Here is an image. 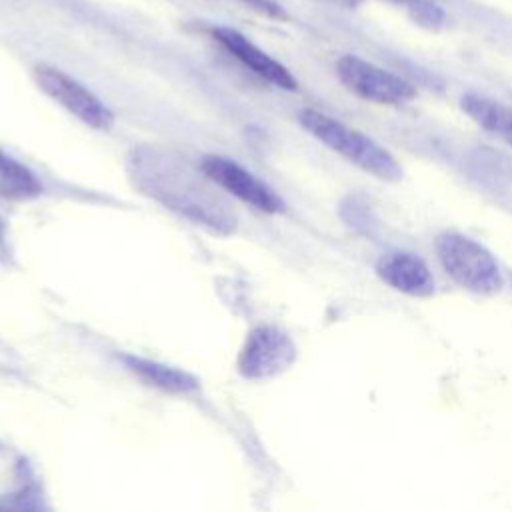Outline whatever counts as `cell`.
Masks as SVG:
<instances>
[{
  "label": "cell",
  "mask_w": 512,
  "mask_h": 512,
  "mask_svg": "<svg viewBox=\"0 0 512 512\" xmlns=\"http://www.w3.org/2000/svg\"><path fill=\"white\" fill-rule=\"evenodd\" d=\"M32 74L38 88L48 98L58 102L64 110L82 120L86 126H92L96 130H108L114 124L112 110L94 92H90L76 78L68 76L64 70L50 64H38Z\"/></svg>",
  "instance_id": "5b68a950"
},
{
  "label": "cell",
  "mask_w": 512,
  "mask_h": 512,
  "mask_svg": "<svg viewBox=\"0 0 512 512\" xmlns=\"http://www.w3.org/2000/svg\"><path fill=\"white\" fill-rule=\"evenodd\" d=\"M298 122L326 148L334 150L350 164L372 174L374 178L384 182H398L402 178L404 170L388 148L364 132L344 124L342 120L314 108H304L298 114Z\"/></svg>",
  "instance_id": "7a4b0ae2"
},
{
  "label": "cell",
  "mask_w": 512,
  "mask_h": 512,
  "mask_svg": "<svg viewBox=\"0 0 512 512\" xmlns=\"http://www.w3.org/2000/svg\"><path fill=\"white\" fill-rule=\"evenodd\" d=\"M336 74L352 94L368 102L400 106L416 98V88L408 80L356 54L340 56Z\"/></svg>",
  "instance_id": "277c9868"
},
{
  "label": "cell",
  "mask_w": 512,
  "mask_h": 512,
  "mask_svg": "<svg viewBox=\"0 0 512 512\" xmlns=\"http://www.w3.org/2000/svg\"><path fill=\"white\" fill-rule=\"evenodd\" d=\"M122 362L128 366L130 372H134L142 382L156 386L164 392H172V394H188L194 392L198 388V382L194 376H190L184 370L154 362V360H146L140 356H122Z\"/></svg>",
  "instance_id": "8fae6325"
},
{
  "label": "cell",
  "mask_w": 512,
  "mask_h": 512,
  "mask_svg": "<svg viewBox=\"0 0 512 512\" xmlns=\"http://www.w3.org/2000/svg\"><path fill=\"white\" fill-rule=\"evenodd\" d=\"M462 112L482 130L512 148V108L484 94L468 92L460 98Z\"/></svg>",
  "instance_id": "30bf717a"
},
{
  "label": "cell",
  "mask_w": 512,
  "mask_h": 512,
  "mask_svg": "<svg viewBox=\"0 0 512 512\" xmlns=\"http://www.w3.org/2000/svg\"><path fill=\"white\" fill-rule=\"evenodd\" d=\"M434 248L444 272L460 288L478 296H492L502 288V268L496 256L478 240L446 230L436 236Z\"/></svg>",
  "instance_id": "3957f363"
},
{
  "label": "cell",
  "mask_w": 512,
  "mask_h": 512,
  "mask_svg": "<svg viewBox=\"0 0 512 512\" xmlns=\"http://www.w3.org/2000/svg\"><path fill=\"white\" fill-rule=\"evenodd\" d=\"M40 194L42 184L36 174L0 148V198L24 202Z\"/></svg>",
  "instance_id": "7c38bea8"
},
{
  "label": "cell",
  "mask_w": 512,
  "mask_h": 512,
  "mask_svg": "<svg viewBox=\"0 0 512 512\" xmlns=\"http://www.w3.org/2000/svg\"><path fill=\"white\" fill-rule=\"evenodd\" d=\"M242 4H246L250 10L266 16V18H272V20H288V14L286 10L282 8V4H278L276 0H240Z\"/></svg>",
  "instance_id": "4fadbf2b"
},
{
  "label": "cell",
  "mask_w": 512,
  "mask_h": 512,
  "mask_svg": "<svg viewBox=\"0 0 512 512\" xmlns=\"http://www.w3.org/2000/svg\"><path fill=\"white\" fill-rule=\"evenodd\" d=\"M324 2H330V4H336L342 8H356L358 4H362V0H324Z\"/></svg>",
  "instance_id": "5bb4252c"
},
{
  "label": "cell",
  "mask_w": 512,
  "mask_h": 512,
  "mask_svg": "<svg viewBox=\"0 0 512 512\" xmlns=\"http://www.w3.org/2000/svg\"><path fill=\"white\" fill-rule=\"evenodd\" d=\"M212 34L238 62L250 68L256 76L278 88L296 90L298 82L290 74V70L282 66L278 60H274L270 54H266L262 48H258L254 42H250L244 34L228 26H216L212 28Z\"/></svg>",
  "instance_id": "9c48e42d"
},
{
  "label": "cell",
  "mask_w": 512,
  "mask_h": 512,
  "mask_svg": "<svg viewBox=\"0 0 512 512\" xmlns=\"http://www.w3.org/2000/svg\"><path fill=\"white\" fill-rule=\"evenodd\" d=\"M0 252H6V222L0 218Z\"/></svg>",
  "instance_id": "9a60e30c"
},
{
  "label": "cell",
  "mask_w": 512,
  "mask_h": 512,
  "mask_svg": "<svg viewBox=\"0 0 512 512\" xmlns=\"http://www.w3.org/2000/svg\"><path fill=\"white\" fill-rule=\"evenodd\" d=\"M296 360V346L286 332L274 326L250 330L238 354V372L250 380L272 378Z\"/></svg>",
  "instance_id": "8992f818"
},
{
  "label": "cell",
  "mask_w": 512,
  "mask_h": 512,
  "mask_svg": "<svg viewBox=\"0 0 512 512\" xmlns=\"http://www.w3.org/2000/svg\"><path fill=\"white\" fill-rule=\"evenodd\" d=\"M378 278L392 290L412 296L428 298L436 290V282L428 264L408 250H390L376 260Z\"/></svg>",
  "instance_id": "ba28073f"
},
{
  "label": "cell",
  "mask_w": 512,
  "mask_h": 512,
  "mask_svg": "<svg viewBox=\"0 0 512 512\" xmlns=\"http://www.w3.org/2000/svg\"><path fill=\"white\" fill-rule=\"evenodd\" d=\"M134 184L166 208L218 232H230L236 216L230 204L210 186V178L194 172L182 158L142 146L128 158Z\"/></svg>",
  "instance_id": "6da1fadb"
},
{
  "label": "cell",
  "mask_w": 512,
  "mask_h": 512,
  "mask_svg": "<svg viewBox=\"0 0 512 512\" xmlns=\"http://www.w3.org/2000/svg\"><path fill=\"white\" fill-rule=\"evenodd\" d=\"M200 170L222 190L236 196L244 204H250L252 208L268 214H276L284 210L282 198L266 186L262 180H258L252 172L244 170L240 164H236L230 158L208 154L200 162Z\"/></svg>",
  "instance_id": "52a82bcc"
}]
</instances>
